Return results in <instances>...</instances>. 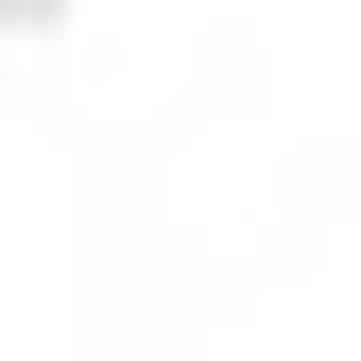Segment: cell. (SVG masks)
<instances>
[{"label": "cell", "instance_id": "cell-1", "mask_svg": "<svg viewBox=\"0 0 361 361\" xmlns=\"http://www.w3.org/2000/svg\"><path fill=\"white\" fill-rule=\"evenodd\" d=\"M0 18H35V0H0Z\"/></svg>", "mask_w": 361, "mask_h": 361}]
</instances>
